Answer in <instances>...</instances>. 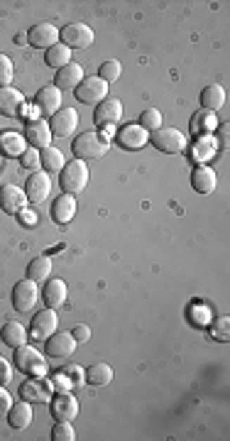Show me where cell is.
<instances>
[{
	"instance_id": "cell-1",
	"label": "cell",
	"mask_w": 230,
	"mask_h": 441,
	"mask_svg": "<svg viewBox=\"0 0 230 441\" xmlns=\"http://www.w3.org/2000/svg\"><path fill=\"white\" fill-rule=\"evenodd\" d=\"M108 150H110V142L106 140L103 135L94 132V130L81 132V135L71 142V152H74V157L76 160H81V162L101 160V157H103Z\"/></svg>"
},
{
	"instance_id": "cell-2",
	"label": "cell",
	"mask_w": 230,
	"mask_h": 441,
	"mask_svg": "<svg viewBox=\"0 0 230 441\" xmlns=\"http://www.w3.org/2000/svg\"><path fill=\"white\" fill-rule=\"evenodd\" d=\"M15 366L27 378H47V361L37 348L27 346V343L15 348Z\"/></svg>"
},
{
	"instance_id": "cell-3",
	"label": "cell",
	"mask_w": 230,
	"mask_h": 441,
	"mask_svg": "<svg viewBox=\"0 0 230 441\" xmlns=\"http://www.w3.org/2000/svg\"><path fill=\"white\" fill-rule=\"evenodd\" d=\"M59 184H61V189H64V194L79 197L86 189V184H89V167H86V162H81V160L66 162L64 169L59 172Z\"/></svg>"
},
{
	"instance_id": "cell-4",
	"label": "cell",
	"mask_w": 230,
	"mask_h": 441,
	"mask_svg": "<svg viewBox=\"0 0 230 441\" xmlns=\"http://www.w3.org/2000/svg\"><path fill=\"white\" fill-rule=\"evenodd\" d=\"M150 142L160 152H165V155H179V152L186 150V135H184L181 130H177V128H170V125H162L160 130L152 132Z\"/></svg>"
},
{
	"instance_id": "cell-5",
	"label": "cell",
	"mask_w": 230,
	"mask_h": 441,
	"mask_svg": "<svg viewBox=\"0 0 230 441\" xmlns=\"http://www.w3.org/2000/svg\"><path fill=\"white\" fill-rule=\"evenodd\" d=\"M74 96H76V101H79V104L98 106L101 101L108 99V84H106V81H101L98 76H89V79H84L79 86H76Z\"/></svg>"
},
{
	"instance_id": "cell-6",
	"label": "cell",
	"mask_w": 230,
	"mask_h": 441,
	"mask_svg": "<svg viewBox=\"0 0 230 441\" xmlns=\"http://www.w3.org/2000/svg\"><path fill=\"white\" fill-rule=\"evenodd\" d=\"M59 42L69 49H86L94 44V30L84 23H71L59 30Z\"/></svg>"
},
{
	"instance_id": "cell-7",
	"label": "cell",
	"mask_w": 230,
	"mask_h": 441,
	"mask_svg": "<svg viewBox=\"0 0 230 441\" xmlns=\"http://www.w3.org/2000/svg\"><path fill=\"white\" fill-rule=\"evenodd\" d=\"M115 140H117V145L125 147V150L137 152L150 142V132H147L140 123H125V125L117 128Z\"/></svg>"
},
{
	"instance_id": "cell-8",
	"label": "cell",
	"mask_w": 230,
	"mask_h": 441,
	"mask_svg": "<svg viewBox=\"0 0 230 441\" xmlns=\"http://www.w3.org/2000/svg\"><path fill=\"white\" fill-rule=\"evenodd\" d=\"M76 338L71 336V331H59V333H52V336L44 341V353H47L49 358H57V361H64V358H71L76 351Z\"/></svg>"
},
{
	"instance_id": "cell-9",
	"label": "cell",
	"mask_w": 230,
	"mask_h": 441,
	"mask_svg": "<svg viewBox=\"0 0 230 441\" xmlns=\"http://www.w3.org/2000/svg\"><path fill=\"white\" fill-rule=\"evenodd\" d=\"M37 302H39L37 282H32V280H20L18 285L13 287V306L20 311V314H25V311H32Z\"/></svg>"
},
{
	"instance_id": "cell-10",
	"label": "cell",
	"mask_w": 230,
	"mask_h": 441,
	"mask_svg": "<svg viewBox=\"0 0 230 441\" xmlns=\"http://www.w3.org/2000/svg\"><path fill=\"white\" fill-rule=\"evenodd\" d=\"M49 409L57 422H74L79 417V399L71 392H57L49 399Z\"/></svg>"
},
{
	"instance_id": "cell-11",
	"label": "cell",
	"mask_w": 230,
	"mask_h": 441,
	"mask_svg": "<svg viewBox=\"0 0 230 441\" xmlns=\"http://www.w3.org/2000/svg\"><path fill=\"white\" fill-rule=\"evenodd\" d=\"M52 194V179L47 172H32L25 182V197L30 204H42Z\"/></svg>"
},
{
	"instance_id": "cell-12",
	"label": "cell",
	"mask_w": 230,
	"mask_h": 441,
	"mask_svg": "<svg viewBox=\"0 0 230 441\" xmlns=\"http://www.w3.org/2000/svg\"><path fill=\"white\" fill-rule=\"evenodd\" d=\"M59 329V316L54 309H42L39 314H34L32 319V326H30V333H32V338H39V341H47L52 333H57Z\"/></svg>"
},
{
	"instance_id": "cell-13",
	"label": "cell",
	"mask_w": 230,
	"mask_h": 441,
	"mask_svg": "<svg viewBox=\"0 0 230 441\" xmlns=\"http://www.w3.org/2000/svg\"><path fill=\"white\" fill-rule=\"evenodd\" d=\"M122 120V104L117 99H106L96 106L94 123L98 128H113Z\"/></svg>"
},
{
	"instance_id": "cell-14",
	"label": "cell",
	"mask_w": 230,
	"mask_h": 441,
	"mask_svg": "<svg viewBox=\"0 0 230 441\" xmlns=\"http://www.w3.org/2000/svg\"><path fill=\"white\" fill-rule=\"evenodd\" d=\"M27 197H25V189L15 187V184H5L0 187V209L10 216H18L25 206H27Z\"/></svg>"
},
{
	"instance_id": "cell-15",
	"label": "cell",
	"mask_w": 230,
	"mask_h": 441,
	"mask_svg": "<svg viewBox=\"0 0 230 441\" xmlns=\"http://www.w3.org/2000/svg\"><path fill=\"white\" fill-rule=\"evenodd\" d=\"M52 128H49V120H32L25 125V142L34 150H44L52 142Z\"/></svg>"
},
{
	"instance_id": "cell-16",
	"label": "cell",
	"mask_w": 230,
	"mask_h": 441,
	"mask_svg": "<svg viewBox=\"0 0 230 441\" xmlns=\"http://www.w3.org/2000/svg\"><path fill=\"white\" fill-rule=\"evenodd\" d=\"M49 128H52L54 137H69L79 128V113L74 108H59L49 118Z\"/></svg>"
},
{
	"instance_id": "cell-17",
	"label": "cell",
	"mask_w": 230,
	"mask_h": 441,
	"mask_svg": "<svg viewBox=\"0 0 230 441\" xmlns=\"http://www.w3.org/2000/svg\"><path fill=\"white\" fill-rule=\"evenodd\" d=\"M27 42L37 49H49L59 42V30L52 23H39L32 25L27 32Z\"/></svg>"
},
{
	"instance_id": "cell-18",
	"label": "cell",
	"mask_w": 230,
	"mask_h": 441,
	"mask_svg": "<svg viewBox=\"0 0 230 441\" xmlns=\"http://www.w3.org/2000/svg\"><path fill=\"white\" fill-rule=\"evenodd\" d=\"M34 104H37V111L42 113V116H49L52 118L54 113H57L61 108V91L57 89L54 84L44 86V89L37 91V96H34Z\"/></svg>"
},
{
	"instance_id": "cell-19",
	"label": "cell",
	"mask_w": 230,
	"mask_h": 441,
	"mask_svg": "<svg viewBox=\"0 0 230 441\" xmlns=\"http://www.w3.org/2000/svg\"><path fill=\"white\" fill-rule=\"evenodd\" d=\"M25 108V96L13 86L0 89V116L5 118H18Z\"/></svg>"
},
{
	"instance_id": "cell-20",
	"label": "cell",
	"mask_w": 230,
	"mask_h": 441,
	"mask_svg": "<svg viewBox=\"0 0 230 441\" xmlns=\"http://www.w3.org/2000/svg\"><path fill=\"white\" fill-rule=\"evenodd\" d=\"M20 397L27 402H49L52 399V387L42 383V378H30L20 385Z\"/></svg>"
},
{
	"instance_id": "cell-21",
	"label": "cell",
	"mask_w": 230,
	"mask_h": 441,
	"mask_svg": "<svg viewBox=\"0 0 230 441\" xmlns=\"http://www.w3.org/2000/svg\"><path fill=\"white\" fill-rule=\"evenodd\" d=\"M86 76H84V66L81 64H66V66H61V69L57 71V79H54V86H57L59 91H74L76 86L84 81Z\"/></svg>"
},
{
	"instance_id": "cell-22",
	"label": "cell",
	"mask_w": 230,
	"mask_h": 441,
	"mask_svg": "<svg viewBox=\"0 0 230 441\" xmlns=\"http://www.w3.org/2000/svg\"><path fill=\"white\" fill-rule=\"evenodd\" d=\"M30 422H32V402L20 399V402L10 404V409H8V424L10 427L18 429V432H23V429L30 427Z\"/></svg>"
},
{
	"instance_id": "cell-23",
	"label": "cell",
	"mask_w": 230,
	"mask_h": 441,
	"mask_svg": "<svg viewBox=\"0 0 230 441\" xmlns=\"http://www.w3.org/2000/svg\"><path fill=\"white\" fill-rule=\"evenodd\" d=\"M74 216H76V197L61 194L57 201L52 204V220L59 225H66L69 220H74Z\"/></svg>"
},
{
	"instance_id": "cell-24",
	"label": "cell",
	"mask_w": 230,
	"mask_h": 441,
	"mask_svg": "<svg viewBox=\"0 0 230 441\" xmlns=\"http://www.w3.org/2000/svg\"><path fill=\"white\" fill-rule=\"evenodd\" d=\"M216 184H218V177H216V172H213L208 165H198V167H193V172H191V187L196 189L198 194H211L213 189H216Z\"/></svg>"
},
{
	"instance_id": "cell-25",
	"label": "cell",
	"mask_w": 230,
	"mask_h": 441,
	"mask_svg": "<svg viewBox=\"0 0 230 441\" xmlns=\"http://www.w3.org/2000/svg\"><path fill=\"white\" fill-rule=\"evenodd\" d=\"M42 302L49 309H59L66 302V282L64 280H47L42 290Z\"/></svg>"
},
{
	"instance_id": "cell-26",
	"label": "cell",
	"mask_w": 230,
	"mask_h": 441,
	"mask_svg": "<svg viewBox=\"0 0 230 441\" xmlns=\"http://www.w3.org/2000/svg\"><path fill=\"white\" fill-rule=\"evenodd\" d=\"M201 106L203 111H221L226 106V89L221 84H208L206 89L201 91Z\"/></svg>"
},
{
	"instance_id": "cell-27",
	"label": "cell",
	"mask_w": 230,
	"mask_h": 441,
	"mask_svg": "<svg viewBox=\"0 0 230 441\" xmlns=\"http://www.w3.org/2000/svg\"><path fill=\"white\" fill-rule=\"evenodd\" d=\"M39 162H42V169L47 174H59L61 169H64V165H66L61 150H59V147H52V145L44 147V150H39Z\"/></svg>"
},
{
	"instance_id": "cell-28",
	"label": "cell",
	"mask_w": 230,
	"mask_h": 441,
	"mask_svg": "<svg viewBox=\"0 0 230 441\" xmlns=\"http://www.w3.org/2000/svg\"><path fill=\"white\" fill-rule=\"evenodd\" d=\"M0 338H3L5 346L18 348L27 343V331H25V326L18 324V321H8V324L3 326V331H0Z\"/></svg>"
},
{
	"instance_id": "cell-29",
	"label": "cell",
	"mask_w": 230,
	"mask_h": 441,
	"mask_svg": "<svg viewBox=\"0 0 230 441\" xmlns=\"http://www.w3.org/2000/svg\"><path fill=\"white\" fill-rule=\"evenodd\" d=\"M113 380V368L108 363H94V366L86 368V383L96 387H103Z\"/></svg>"
},
{
	"instance_id": "cell-30",
	"label": "cell",
	"mask_w": 230,
	"mask_h": 441,
	"mask_svg": "<svg viewBox=\"0 0 230 441\" xmlns=\"http://www.w3.org/2000/svg\"><path fill=\"white\" fill-rule=\"evenodd\" d=\"M25 150H27L25 135L20 137L18 132H3V135H0V152H5L8 157H20Z\"/></svg>"
},
{
	"instance_id": "cell-31",
	"label": "cell",
	"mask_w": 230,
	"mask_h": 441,
	"mask_svg": "<svg viewBox=\"0 0 230 441\" xmlns=\"http://www.w3.org/2000/svg\"><path fill=\"white\" fill-rule=\"evenodd\" d=\"M218 128V118L211 111H201L191 118V132L193 135H208Z\"/></svg>"
},
{
	"instance_id": "cell-32",
	"label": "cell",
	"mask_w": 230,
	"mask_h": 441,
	"mask_svg": "<svg viewBox=\"0 0 230 441\" xmlns=\"http://www.w3.org/2000/svg\"><path fill=\"white\" fill-rule=\"evenodd\" d=\"M49 275H52V260L47 258V255H42V258H34L32 263L27 265V280L32 282H44L49 280Z\"/></svg>"
},
{
	"instance_id": "cell-33",
	"label": "cell",
	"mask_w": 230,
	"mask_h": 441,
	"mask_svg": "<svg viewBox=\"0 0 230 441\" xmlns=\"http://www.w3.org/2000/svg\"><path fill=\"white\" fill-rule=\"evenodd\" d=\"M44 61H47V66H52V69H61V66L71 64V49L64 47L61 42H57L54 47H49L47 52H44Z\"/></svg>"
},
{
	"instance_id": "cell-34",
	"label": "cell",
	"mask_w": 230,
	"mask_h": 441,
	"mask_svg": "<svg viewBox=\"0 0 230 441\" xmlns=\"http://www.w3.org/2000/svg\"><path fill=\"white\" fill-rule=\"evenodd\" d=\"M213 155H216V140H213L211 135H203L201 140L196 142V147H193V160L206 162V160H211Z\"/></svg>"
},
{
	"instance_id": "cell-35",
	"label": "cell",
	"mask_w": 230,
	"mask_h": 441,
	"mask_svg": "<svg viewBox=\"0 0 230 441\" xmlns=\"http://www.w3.org/2000/svg\"><path fill=\"white\" fill-rule=\"evenodd\" d=\"M120 74H122V66H120V61H117V59L103 61V64H101V69H98V79L106 81V84H113V81L120 79Z\"/></svg>"
},
{
	"instance_id": "cell-36",
	"label": "cell",
	"mask_w": 230,
	"mask_h": 441,
	"mask_svg": "<svg viewBox=\"0 0 230 441\" xmlns=\"http://www.w3.org/2000/svg\"><path fill=\"white\" fill-rule=\"evenodd\" d=\"M140 125L145 128L147 132H155V130H160L162 128V113L157 111V108H147V111H142V116H140Z\"/></svg>"
},
{
	"instance_id": "cell-37",
	"label": "cell",
	"mask_w": 230,
	"mask_h": 441,
	"mask_svg": "<svg viewBox=\"0 0 230 441\" xmlns=\"http://www.w3.org/2000/svg\"><path fill=\"white\" fill-rule=\"evenodd\" d=\"M13 76H15L13 59H10L8 54L0 52V89H5V86L13 84Z\"/></svg>"
},
{
	"instance_id": "cell-38",
	"label": "cell",
	"mask_w": 230,
	"mask_h": 441,
	"mask_svg": "<svg viewBox=\"0 0 230 441\" xmlns=\"http://www.w3.org/2000/svg\"><path fill=\"white\" fill-rule=\"evenodd\" d=\"M211 336L218 338V341H230V319L228 316H218L216 321L211 324Z\"/></svg>"
},
{
	"instance_id": "cell-39",
	"label": "cell",
	"mask_w": 230,
	"mask_h": 441,
	"mask_svg": "<svg viewBox=\"0 0 230 441\" xmlns=\"http://www.w3.org/2000/svg\"><path fill=\"white\" fill-rule=\"evenodd\" d=\"M20 165L25 169H30V172H39V167H42V162H39V150L27 147V150L20 155Z\"/></svg>"
},
{
	"instance_id": "cell-40",
	"label": "cell",
	"mask_w": 230,
	"mask_h": 441,
	"mask_svg": "<svg viewBox=\"0 0 230 441\" xmlns=\"http://www.w3.org/2000/svg\"><path fill=\"white\" fill-rule=\"evenodd\" d=\"M52 439L54 441H74L76 432H74V427H71V422H57V424H54Z\"/></svg>"
},
{
	"instance_id": "cell-41",
	"label": "cell",
	"mask_w": 230,
	"mask_h": 441,
	"mask_svg": "<svg viewBox=\"0 0 230 441\" xmlns=\"http://www.w3.org/2000/svg\"><path fill=\"white\" fill-rule=\"evenodd\" d=\"M61 373H64V375L69 378L71 385H79V387H81V385L86 383V371H84L81 366H66Z\"/></svg>"
},
{
	"instance_id": "cell-42",
	"label": "cell",
	"mask_w": 230,
	"mask_h": 441,
	"mask_svg": "<svg viewBox=\"0 0 230 441\" xmlns=\"http://www.w3.org/2000/svg\"><path fill=\"white\" fill-rule=\"evenodd\" d=\"M71 336L76 338V343H86L91 338V329L86 324H79V326H74V331H71Z\"/></svg>"
},
{
	"instance_id": "cell-43",
	"label": "cell",
	"mask_w": 230,
	"mask_h": 441,
	"mask_svg": "<svg viewBox=\"0 0 230 441\" xmlns=\"http://www.w3.org/2000/svg\"><path fill=\"white\" fill-rule=\"evenodd\" d=\"M18 218L23 220L25 225H34V223H37V216H34L32 211H27V209H23V211L18 213Z\"/></svg>"
},
{
	"instance_id": "cell-44",
	"label": "cell",
	"mask_w": 230,
	"mask_h": 441,
	"mask_svg": "<svg viewBox=\"0 0 230 441\" xmlns=\"http://www.w3.org/2000/svg\"><path fill=\"white\" fill-rule=\"evenodd\" d=\"M10 395L5 392V390H0V414H8V409H10Z\"/></svg>"
},
{
	"instance_id": "cell-45",
	"label": "cell",
	"mask_w": 230,
	"mask_h": 441,
	"mask_svg": "<svg viewBox=\"0 0 230 441\" xmlns=\"http://www.w3.org/2000/svg\"><path fill=\"white\" fill-rule=\"evenodd\" d=\"M10 380V366L3 361V356H0V383H8Z\"/></svg>"
}]
</instances>
